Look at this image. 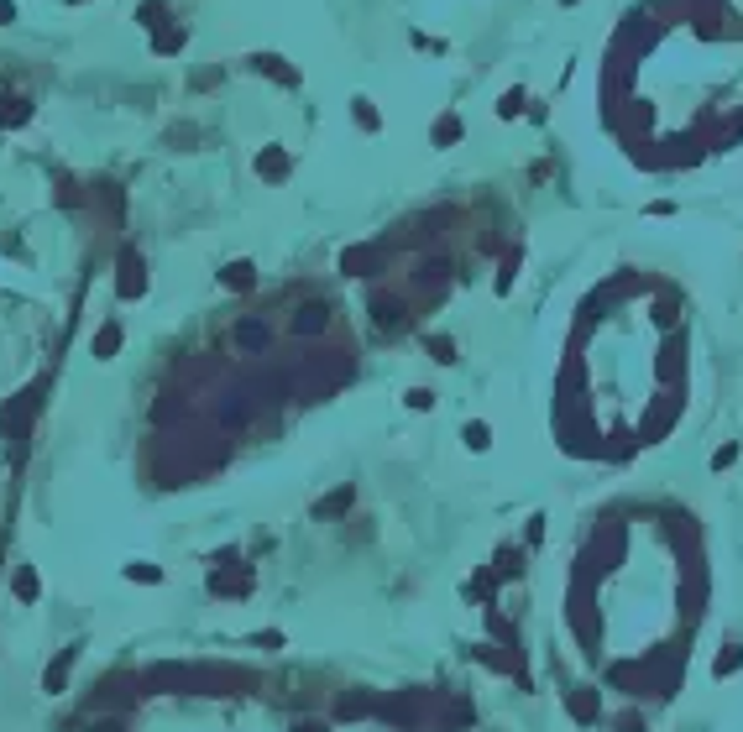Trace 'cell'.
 I'll return each mask as SVG.
<instances>
[{
    "label": "cell",
    "mask_w": 743,
    "mask_h": 732,
    "mask_svg": "<svg viewBox=\"0 0 743 732\" xmlns=\"http://www.w3.org/2000/svg\"><path fill=\"white\" fill-rule=\"evenodd\" d=\"M11 586H16V596H21V602H32V596H37V576H32V570H16V581H11Z\"/></svg>",
    "instance_id": "277c9868"
},
{
    "label": "cell",
    "mask_w": 743,
    "mask_h": 732,
    "mask_svg": "<svg viewBox=\"0 0 743 732\" xmlns=\"http://www.w3.org/2000/svg\"><path fill=\"white\" fill-rule=\"evenodd\" d=\"M225 283H231V288H251V267H246V262H236V267L225 272Z\"/></svg>",
    "instance_id": "8992f818"
},
{
    "label": "cell",
    "mask_w": 743,
    "mask_h": 732,
    "mask_svg": "<svg viewBox=\"0 0 743 732\" xmlns=\"http://www.w3.org/2000/svg\"><path fill=\"white\" fill-rule=\"evenodd\" d=\"M126 581H147V586H157V581H163V570H157V565H126Z\"/></svg>",
    "instance_id": "5b68a950"
},
{
    "label": "cell",
    "mask_w": 743,
    "mask_h": 732,
    "mask_svg": "<svg viewBox=\"0 0 743 732\" xmlns=\"http://www.w3.org/2000/svg\"><path fill=\"white\" fill-rule=\"evenodd\" d=\"M346 508H351V487H340V492H330L314 513H320V518H335V513H346Z\"/></svg>",
    "instance_id": "3957f363"
},
{
    "label": "cell",
    "mask_w": 743,
    "mask_h": 732,
    "mask_svg": "<svg viewBox=\"0 0 743 732\" xmlns=\"http://www.w3.org/2000/svg\"><path fill=\"white\" fill-rule=\"evenodd\" d=\"M294 732H325V722H299Z\"/></svg>",
    "instance_id": "8fae6325"
},
{
    "label": "cell",
    "mask_w": 743,
    "mask_h": 732,
    "mask_svg": "<svg viewBox=\"0 0 743 732\" xmlns=\"http://www.w3.org/2000/svg\"><path fill=\"white\" fill-rule=\"evenodd\" d=\"M340 716H367V701L362 696H340Z\"/></svg>",
    "instance_id": "52a82bcc"
},
{
    "label": "cell",
    "mask_w": 743,
    "mask_h": 732,
    "mask_svg": "<svg viewBox=\"0 0 743 732\" xmlns=\"http://www.w3.org/2000/svg\"><path fill=\"white\" fill-rule=\"evenodd\" d=\"M115 340H121V335H115V330H105V335H95V351H100V356H110V351H115Z\"/></svg>",
    "instance_id": "9c48e42d"
},
{
    "label": "cell",
    "mask_w": 743,
    "mask_h": 732,
    "mask_svg": "<svg viewBox=\"0 0 743 732\" xmlns=\"http://www.w3.org/2000/svg\"><path fill=\"white\" fill-rule=\"evenodd\" d=\"M236 340H241L246 351H257V345H267V325H257V319H246V325L236 330Z\"/></svg>",
    "instance_id": "7a4b0ae2"
},
{
    "label": "cell",
    "mask_w": 743,
    "mask_h": 732,
    "mask_svg": "<svg viewBox=\"0 0 743 732\" xmlns=\"http://www.w3.org/2000/svg\"><path fill=\"white\" fill-rule=\"evenodd\" d=\"M430 403H434V397L424 393V388H414V393H408V408H430Z\"/></svg>",
    "instance_id": "30bf717a"
},
{
    "label": "cell",
    "mask_w": 743,
    "mask_h": 732,
    "mask_svg": "<svg viewBox=\"0 0 743 732\" xmlns=\"http://www.w3.org/2000/svg\"><path fill=\"white\" fill-rule=\"evenodd\" d=\"M74 654H79V649H63V654L47 664V675H42V690H52V696L63 690V680H69V664H74Z\"/></svg>",
    "instance_id": "6da1fadb"
},
{
    "label": "cell",
    "mask_w": 743,
    "mask_h": 732,
    "mask_svg": "<svg viewBox=\"0 0 743 732\" xmlns=\"http://www.w3.org/2000/svg\"><path fill=\"white\" fill-rule=\"evenodd\" d=\"M466 445H471V450H487V424H471V429H466Z\"/></svg>",
    "instance_id": "ba28073f"
}]
</instances>
